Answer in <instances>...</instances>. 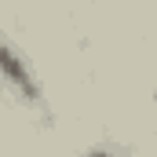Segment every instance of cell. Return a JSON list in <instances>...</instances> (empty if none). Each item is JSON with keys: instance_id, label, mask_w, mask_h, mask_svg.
Instances as JSON below:
<instances>
[{"instance_id": "6da1fadb", "label": "cell", "mask_w": 157, "mask_h": 157, "mask_svg": "<svg viewBox=\"0 0 157 157\" xmlns=\"http://www.w3.org/2000/svg\"><path fill=\"white\" fill-rule=\"evenodd\" d=\"M0 80H4L22 102H29V106L40 102V84H37V77H33V70L22 62V55H18L4 37H0Z\"/></svg>"}, {"instance_id": "7a4b0ae2", "label": "cell", "mask_w": 157, "mask_h": 157, "mask_svg": "<svg viewBox=\"0 0 157 157\" xmlns=\"http://www.w3.org/2000/svg\"><path fill=\"white\" fill-rule=\"evenodd\" d=\"M84 157H117V154H110V150H88Z\"/></svg>"}]
</instances>
